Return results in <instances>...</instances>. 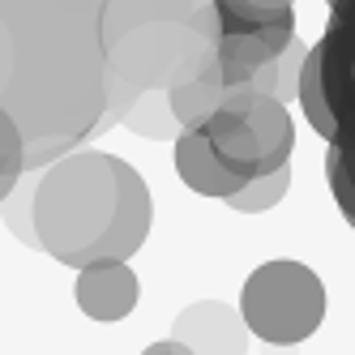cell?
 Segmentation results:
<instances>
[{"instance_id": "cell-1", "label": "cell", "mask_w": 355, "mask_h": 355, "mask_svg": "<svg viewBox=\"0 0 355 355\" xmlns=\"http://www.w3.org/2000/svg\"><path fill=\"white\" fill-rule=\"evenodd\" d=\"M155 201L133 163L103 150H73L39 171L35 232L47 257L86 270L129 261L150 236Z\"/></svg>"}, {"instance_id": "cell-2", "label": "cell", "mask_w": 355, "mask_h": 355, "mask_svg": "<svg viewBox=\"0 0 355 355\" xmlns=\"http://www.w3.org/2000/svg\"><path fill=\"white\" fill-rule=\"evenodd\" d=\"M218 64V47L201 39V31L184 17H155L124 31L107 43V69L124 78L137 94L146 90H175L206 69Z\"/></svg>"}, {"instance_id": "cell-3", "label": "cell", "mask_w": 355, "mask_h": 355, "mask_svg": "<svg viewBox=\"0 0 355 355\" xmlns=\"http://www.w3.org/2000/svg\"><path fill=\"white\" fill-rule=\"evenodd\" d=\"M201 133L210 137L214 155L244 184L287 167L291 150H295V124L287 116V103L257 94V90H227L223 107L214 112V120Z\"/></svg>"}, {"instance_id": "cell-4", "label": "cell", "mask_w": 355, "mask_h": 355, "mask_svg": "<svg viewBox=\"0 0 355 355\" xmlns=\"http://www.w3.org/2000/svg\"><path fill=\"white\" fill-rule=\"evenodd\" d=\"M240 313L266 347H300L325 321V287L304 261L278 257L248 274Z\"/></svg>"}, {"instance_id": "cell-5", "label": "cell", "mask_w": 355, "mask_h": 355, "mask_svg": "<svg viewBox=\"0 0 355 355\" xmlns=\"http://www.w3.org/2000/svg\"><path fill=\"white\" fill-rule=\"evenodd\" d=\"M248 321L223 300H197L175 313L171 338L184 343L193 355H248Z\"/></svg>"}, {"instance_id": "cell-6", "label": "cell", "mask_w": 355, "mask_h": 355, "mask_svg": "<svg viewBox=\"0 0 355 355\" xmlns=\"http://www.w3.org/2000/svg\"><path fill=\"white\" fill-rule=\"evenodd\" d=\"M73 295H78V309L90 321H124L141 300V283L129 261H98L78 270Z\"/></svg>"}, {"instance_id": "cell-7", "label": "cell", "mask_w": 355, "mask_h": 355, "mask_svg": "<svg viewBox=\"0 0 355 355\" xmlns=\"http://www.w3.org/2000/svg\"><path fill=\"white\" fill-rule=\"evenodd\" d=\"M175 171H180V180L193 193H201V197L227 201V197H236L244 189V180L214 155L210 137L201 129H184L180 137H175Z\"/></svg>"}, {"instance_id": "cell-8", "label": "cell", "mask_w": 355, "mask_h": 355, "mask_svg": "<svg viewBox=\"0 0 355 355\" xmlns=\"http://www.w3.org/2000/svg\"><path fill=\"white\" fill-rule=\"evenodd\" d=\"M223 35L295 39V0H214Z\"/></svg>"}, {"instance_id": "cell-9", "label": "cell", "mask_w": 355, "mask_h": 355, "mask_svg": "<svg viewBox=\"0 0 355 355\" xmlns=\"http://www.w3.org/2000/svg\"><path fill=\"white\" fill-rule=\"evenodd\" d=\"M223 98H227V82H223V69L214 64L201 78L171 90V112L180 120V129H206L214 120V112L223 107Z\"/></svg>"}, {"instance_id": "cell-10", "label": "cell", "mask_w": 355, "mask_h": 355, "mask_svg": "<svg viewBox=\"0 0 355 355\" xmlns=\"http://www.w3.org/2000/svg\"><path fill=\"white\" fill-rule=\"evenodd\" d=\"M124 129H133L137 137H150V141H175L184 129L171 112V90H146L137 94V103L124 116Z\"/></svg>"}, {"instance_id": "cell-11", "label": "cell", "mask_w": 355, "mask_h": 355, "mask_svg": "<svg viewBox=\"0 0 355 355\" xmlns=\"http://www.w3.org/2000/svg\"><path fill=\"white\" fill-rule=\"evenodd\" d=\"M35 189H39V171H26V175L17 180V189L5 197V206H0V214H5L9 232H13L21 244H31V248H39V252H43V244H39V232H35Z\"/></svg>"}, {"instance_id": "cell-12", "label": "cell", "mask_w": 355, "mask_h": 355, "mask_svg": "<svg viewBox=\"0 0 355 355\" xmlns=\"http://www.w3.org/2000/svg\"><path fill=\"white\" fill-rule=\"evenodd\" d=\"M287 189H291V167H278V171H270V175L248 180L236 197H227V206L240 210V214H266V210H274L278 201L287 197Z\"/></svg>"}, {"instance_id": "cell-13", "label": "cell", "mask_w": 355, "mask_h": 355, "mask_svg": "<svg viewBox=\"0 0 355 355\" xmlns=\"http://www.w3.org/2000/svg\"><path fill=\"white\" fill-rule=\"evenodd\" d=\"M0 175H26V133L0 107Z\"/></svg>"}, {"instance_id": "cell-14", "label": "cell", "mask_w": 355, "mask_h": 355, "mask_svg": "<svg viewBox=\"0 0 355 355\" xmlns=\"http://www.w3.org/2000/svg\"><path fill=\"white\" fill-rule=\"evenodd\" d=\"M325 180H329V193H334V201H338L343 218L355 227V184H351L347 163H343V155H338L334 146H329V155H325Z\"/></svg>"}, {"instance_id": "cell-15", "label": "cell", "mask_w": 355, "mask_h": 355, "mask_svg": "<svg viewBox=\"0 0 355 355\" xmlns=\"http://www.w3.org/2000/svg\"><path fill=\"white\" fill-rule=\"evenodd\" d=\"M141 355H193L184 343H175V338H163V343H150Z\"/></svg>"}, {"instance_id": "cell-16", "label": "cell", "mask_w": 355, "mask_h": 355, "mask_svg": "<svg viewBox=\"0 0 355 355\" xmlns=\"http://www.w3.org/2000/svg\"><path fill=\"white\" fill-rule=\"evenodd\" d=\"M17 180H21V175H0V206H5V197L17 189Z\"/></svg>"}, {"instance_id": "cell-17", "label": "cell", "mask_w": 355, "mask_h": 355, "mask_svg": "<svg viewBox=\"0 0 355 355\" xmlns=\"http://www.w3.org/2000/svg\"><path fill=\"white\" fill-rule=\"evenodd\" d=\"M329 5H338V0H329Z\"/></svg>"}]
</instances>
